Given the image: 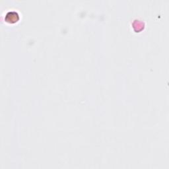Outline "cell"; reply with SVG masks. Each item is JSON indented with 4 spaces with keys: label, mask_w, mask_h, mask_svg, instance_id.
Segmentation results:
<instances>
[{
    "label": "cell",
    "mask_w": 169,
    "mask_h": 169,
    "mask_svg": "<svg viewBox=\"0 0 169 169\" xmlns=\"http://www.w3.org/2000/svg\"><path fill=\"white\" fill-rule=\"evenodd\" d=\"M8 18H9L8 20H7L8 22H15V21L18 20L19 16L17 13L15 12H9L8 13L7 15H6L5 19H7Z\"/></svg>",
    "instance_id": "6da1fadb"
}]
</instances>
